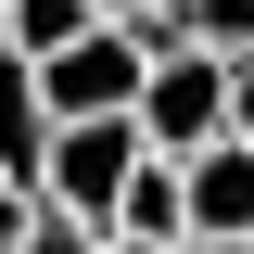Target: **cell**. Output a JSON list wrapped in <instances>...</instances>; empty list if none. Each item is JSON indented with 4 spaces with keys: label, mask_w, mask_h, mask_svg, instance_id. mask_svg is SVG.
<instances>
[{
    "label": "cell",
    "mask_w": 254,
    "mask_h": 254,
    "mask_svg": "<svg viewBox=\"0 0 254 254\" xmlns=\"http://www.w3.org/2000/svg\"><path fill=\"white\" fill-rule=\"evenodd\" d=\"M38 165H51V102H38V64L0 38V178L38 190Z\"/></svg>",
    "instance_id": "5b68a950"
},
{
    "label": "cell",
    "mask_w": 254,
    "mask_h": 254,
    "mask_svg": "<svg viewBox=\"0 0 254 254\" xmlns=\"http://www.w3.org/2000/svg\"><path fill=\"white\" fill-rule=\"evenodd\" d=\"M115 242H190V178H178V153H153L140 178H127V203H115Z\"/></svg>",
    "instance_id": "8992f818"
},
{
    "label": "cell",
    "mask_w": 254,
    "mask_h": 254,
    "mask_svg": "<svg viewBox=\"0 0 254 254\" xmlns=\"http://www.w3.org/2000/svg\"><path fill=\"white\" fill-rule=\"evenodd\" d=\"M140 165H153L140 115H76V127H51L38 203H64V216H89V229H115V203H127V178H140Z\"/></svg>",
    "instance_id": "7a4b0ae2"
},
{
    "label": "cell",
    "mask_w": 254,
    "mask_h": 254,
    "mask_svg": "<svg viewBox=\"0 0 254 254\" xmlns=\"http://www.w3.org/2000/svg\"><path fill=\"white\" fill-rule=\"evenodd\" d=\"M165 26L203 51H254V0H165Z\"/></svg>",
    "instance_id": "ba28073f"
},
{
    "label": "cell",
    "mask_w": 254,
    "mask_h": 254,
    "mask_svg": "<svg viewBox=\"0 0 254 254\" xmlns=\"http://www.w3.org/2000/svg\"><path fill=\"white\" fill-rule=\"evenodd\" d=\"M102 254H178V242H102Z\"/></svg>",
    "instance_id": "4fadbf2b"
},
{
    "label": "cell",
    "mask_w": 254,
    "mask_h": 254,
    "mask_svg": "<svg viewBox=\"0 0 254 254\" xmlns=\"http://www.w3.org/2000/svg\"><path fill=\"white\" fill-rule=\"evenodd\" d=\"M102 26H165V0H102Z\"/></svg>",
    "instance_id": "7c38bea8"
},
{
    "label": "cell",
    "mask_w": 254,
    "mask_h": 254,
    "mask_svg": "<svg viewBox=\"0 0 254 254\" xmlns=\"http://www.w3.org/2000/svg\"><path fill=\"white\" fill-rule=\"evenodd\" d=\"M153 51H165V26H89V38H64V51L38 64V102H51V127H76V115H140V89H153Z\"/></svg>",
    "instance_id": "6da1fadb"
},
{
    "label": "cell",
    "mask_w": 254,
    "mask_h": 254,
    "mask_svg": "<svg viewBox=\"0 0 254 254\" xmlns=\"http://www.w3.org/2000/svg\"><path fill=\"white\" fill-rule=\"evenodd\" d=\"M178 178H190V242H254V140H242V127L203 140Z\"/></svg>",
    "instance_id": "277c9868"
},
{
    "label": "cell",
    "mask_w": 254,
    "mask_h": 254,
    "mask_svg": "<svg viewBox=\"0 0 254 254\" xmlns=\"http://www.w3.org/2000/svg\"><path fill=\"white\" fill-rule=\"evenodd\" d=\"M178 254H254V242H178Z\"/></svg>",
    "instance_id": "5bb4252c"
},
{
    "label": "cell",
    "mask_w": 254,
    "mask_h": 254,
    "mask_svg": "<svg viewBox=\"0 0 254 254\" xmlns=\"http://www.w3.org/2000/svg\"><path fill=\"white\" fill-rule=\"evenodd\" d=\"M26 216H38V190H26V178H0V254H26Z\"/></svg>",
    "instance_id": "30bf717a"
},
{
    "label": "cell",
    "mask_w": 254,
    "mask_h": 254,
    "mask_svg": "<svg viewBox=\"0 0 254 254\" xmlns=\"http://www.w3.org/2000/svg\"><path fill=\"white\" fill-rule=\"evenodd\" d=\"M229 127L254 140V51H229Z\"/></svg>",
    "instance_id": "8fae6325"
},
{
    "label": "cell",
    "mask_w": 254,
    "mask_h": 254,
    "mask_svg": "<svg viewBox=\"0 0 254 254\" xmlns=\"http://www.w3.org/2000/svg\"><path fill=\"white\" fill-rule=\"evenodd\" d=\"M89 26H102V0H0V38L26 64H51L64 38H89Z\"/></svg>",
    "instance_id": "52a82bcc"
},
{
    "label": "cell",
    "mask_w": 254,
    "mask_h": 254,
    "mask_svg": "<svg viewBox=\"0 0 254 254\" xmlns=\"http://www.w3.org/2000/svg\"><path fill=\"white\" fill-rule=\"evenodd\" d=\"M115 229H89V216H64V203H38L26 216V254H102Z\"/></svg>",
    "instance_id": "9c48e42d"
},
{
    "label": "cell",
    "mask_w": 254,
    "mask_h": 254,
    "mask_svg": "<svg viewBox=\"0 0 254 254\" xmlns=\"http://www.w3.org/2000/svg\"><path fill=\"white\" fill-rule=\"evenodd\" d=\"M140 140L153 153H203V140H229V51H203V38H178L165 26V51H153V89H140Z\"/></svg>",
    "instance_id": "3957f363"
}]
</instances>
